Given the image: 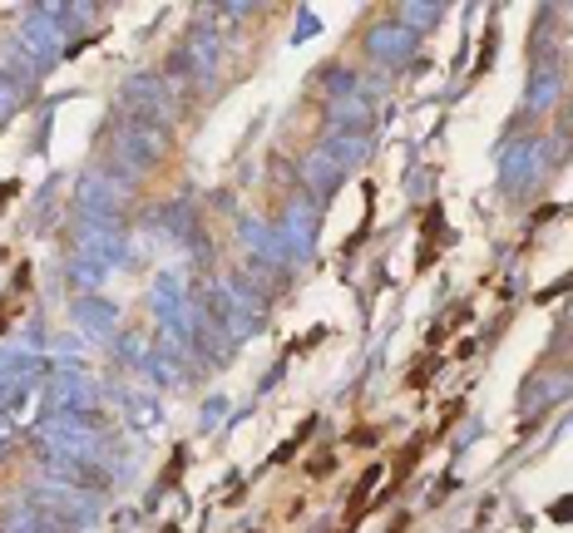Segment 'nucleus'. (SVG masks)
<instances>
[{"label":"nucleus","instance_id":"1","mask_svg":"<svg viewBox=\"0 0 573 533\" xmlns=\"http://www.w3.org/2000/svg\"><path fill=\"white\" fill-rule=\"evenodd\" d=\"M435 242H440V207H430V212H425V227H420V257H415L420 272L435 262Z\"/></svg>","mask_w":573,"mask_h":533},{"label":"nucleus","instance_id":"2","mask_svg":"<svg viewBox=\"0 0 573 533\" xmlns=\"http://www.w3.org/2000/svg\"><path fill=\"white\" fill-rule=\"evenodd\" d=\"M376 479H381V469H366L361 474V484H356V494H351V503H346V528L361 518V508L371 503V489H376Z\"/></svg>","mask_w":573,"mask_h":533},{"label":"nucleus","instance_id":"3","mask_svg":"<svg viewBox=\"0 0 573 533\" xmlns=\"http://www.w3.org/2000/svg\"><path fill=\"white\" fill-rule=\"evenodd\" d=\"M548 513H553V518H558V523H563V518H573V499H568V503H553V508H548Z\"/></svg>","mask_w":573,"mask_h":533},{"label":"nucleus","instance_id":"4","mask_svg":"<svg viewBox=\"0 0 573 533\" xmlns=\"http://www.w3.org/2000/svg\"><path fill=\"white\" fill-rule=\"evenodd\" d=\"M20 193V183H0V203H6V198H15Z\"/></svg>","mask_w":573,"mask_h":533}]
</instances>
